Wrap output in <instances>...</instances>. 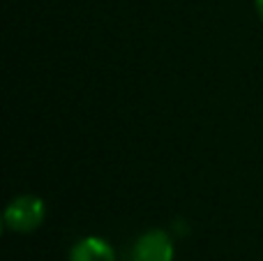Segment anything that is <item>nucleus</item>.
Here are the masks:
<instances>
[{"mask_svg":"<svg viewBox=\"0 0 263 261\" xmlns=\"http://www.w3.org/2000/svg\"><path fill=\"white\" fill-rule=\"evenodd\" d=\"M46 220V203L37 194H18L5 208V229L14 234H32Z\"/></svg>","mask_w":263,"mask_h":261,"instance_id":"f257e3e1","label":"nucleus"},{"mask_svg":"<svg viewBox=\"0 0 263 261\" xmlns=\"http://www.w3.org/2000/svg\"><path fill=\"white\" fill-rule=\"evenodd\" d=\"M176 245L164 229H148L134 240L129 261H173Z\"/></svg>","mask_w":263,"mask_h":261,"instance_id":"f03ea898","label":"nucleus"},{"mask_svg":"<svg viewBox=\"0 0 263 261\" xmlns=\"http://www.w3.org/2000/svg\"><path fill=\"white\" fill-rule=\"evenodd\" d=\"M67 261H116V250L102 236H86L72 245Z\"/></svg>","mask_w":263,"mask_h":261,"instance_id":"7ed1b4c3","label":"nucleus"},{"mask_svg":"<svg viewBox=\"0 0 263 261\" xmlns=\"http://www.w3.org/2000/svg\"><path fill=\"white\" fill-rule=\"evenodd\" d=\"M254 7H256V14H259V21L263 23V0H254Z\"/></svg>","mask_w":263,"mask_h":261,"instance_id":"20e7f679","label":"nucleus"}]
</instances>
